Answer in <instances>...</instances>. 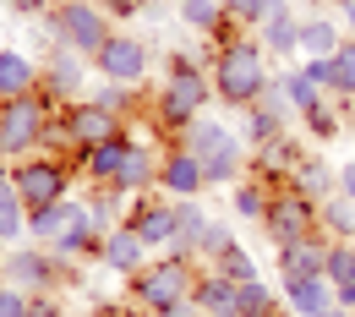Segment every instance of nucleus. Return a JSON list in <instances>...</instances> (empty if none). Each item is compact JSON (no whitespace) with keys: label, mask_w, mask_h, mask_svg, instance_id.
Segmentation results:
<instances>
[{"label":"nucleus","mask_w":355,"mask_h":317,"mask_svg":"<svg viewBox=\"0 0 355 317\" xmlns=\"http://www.w3.org/2000/svg\"><path fill=\"white\" fill-rule=\"evenodd\" d=\"M208 83H214V104H224V110H252L268 93V83H273L268 49L252 33H241L235 44H219L214 60H208Z\"/></svg>","instance_id":"f257e3e1"},{"label":"nucleus","mask_w":355,"mask_h":317,"mask_svg":"<svg viewBox=\"0 0 355 317\" xmlns=\"http://www.w3.org/2000/svg\"><path fill=\"white\" fill-rule=\"evenodd\" d=\"M197 268H202V263L186 257V252H159V257H148V263L126 279V301L142 307V312H170L180 301H191Z\"/></svg>","instance_id":"f03ea898"},{"label":"nucleus","mask_w":355,"mask_h":317,"mask_svg":"<svg viewBox=\"0 0 355 317\" xmlns=\"http://www.w3.org/2000/svg\"><path fill=\"white\" fill-rule=\"evenodd\" d=\"M55 98L44 88L22 93V98H0V159H28V153H44L49 132H55Z\"/></svg>","instance_id":"7ed1b4c3"},{"label":"nucleus","mask_w":355,"mask_h":317,"mask_svg":"<svg viewBox=\"0 0 355 317\" xmlns=\"http://www.w3.org/2000/svg\"><path fill=\"white\" fill-rule=\"evenodd\" d=\"M33 22H39V33H44L49 44H66V49H77V55H88V60L115 33V17L98 0H55L44 17H33Z\"/></svg>","instance_id":"20e7f679"},{"label":"nucleus","mask_w":355,"mask_h":317,"mask_svg":"<svg viewBox=\"0 0 355 317\" xmlns=\"http://www.w3.org/2000/svg\"><path fill=\"white\" fill-rule=\"evenodd\" d=\"M214 110V83H208V71L202 66H191V71H164V83L153 88V126L175 142L197 115H208Z\"/></svg>","instance_id":"39448f33"},{"label":"nucleus","mask_w":355,"mask_h":317,"mask_svg":"<svg viewBox=\"0 0 355 317\" xmlns=\"http://www.w3.org/2000/svg\"><path fill=\"white\" fill-rule=\"evenodd\" d=\"M0 268H6V284L28 290V295H66L77 284V263L55 257L49 246H33V241H17L0 252Z\"/></svg>","instance_id":"423d86ee"},{"label":"nucleus","mask_w":355,"mask_h":317,"mask_svg":"<svg viewBox=\"0 0 355 317\" xmlns=\"http://www.w3.org/2000/svg\"><path fill=\"white\" fill-rule=\"evenodd\" d=\"M11 186H17V197H22L28 208H44V203H55V197H71L77 164L60 159V153H28V159L11 164Z\"/></svg>","instance_id":"0eeeda50"},{"label":"nucleus","mask_w":355,"mask_h":317,"mask_svg":"<svg viewBox=\"0 0 355 317\" xmlns=\"http://www.w3.org/2000/svg\"><path fill=\"white\" fill-rule=\"evenodd\" d=\"M257 230L268 235V246L279 252V246H290V241H301V235L317 230V203L301 197L295 186H279V191H268V214Z\"/></svg>","instance_id":"6e6552de"},{"label":"nucleus","mask_w":355,"mask_h":317,"mask_svg":"<svg viewBox=\"0 0 355 317\" xmlns=\"http://www.w3.org/2000/svg\"><path fill=\"white\" fill-rule=\"evenodd\" d=\"M148 66H153V49L142 44L137 33H126V28H115L104 39V49L93 55V71L104 83H132V88H142L148 83Z\"/></svg>","instance_id":"1a4fd4ad"},{"label":"nucleus","mask_w":355,"mask_h":317,"mask_svg":"<svg viewBox=\"0 0 355 317\" xmlns=\"http://www.w3.org/2000/svg\"><path fill=\"white\" fill-rule=\"evenodd\" d=\"M88 77H93V60H88V55H77V49H66V44H44V60H39V88H44L55 104L83 98V93H88Z\"/></svg>","instance_id":"9d476101"},{"label":"nucleus","mask_w":355,"mask_h":317,"mask_svg":"<svg viewBox=\"0 0 355 317\" xmlns=\"http://www.w3.org/2000/svg\"><path fill=\"white\" fill-rule=\"evenodd\" d=\"M126 225L142 235L148 252H170L175 246V203L164 191H137L126 203Z\"/></svg>","instance_id":"9b49d317"},{"label":"nucleus","mask_w":355,"mask_h":317,"mask_svg":"<svg viewBox=\"0 0 355 317\" xmlns=\"http://www.w3.org/2000/svg\"><path fill=\"white\" fill-rule=\"evenodd\" d=\"M132 142H137V126L126 121V132H115L110 142L77 148V153H71V164H77V175H83L88 186H115L121 164H126V153H132Z\"/></svg>","instance_id":"f8f14e48"},{"label":"nucleus","mask_w":355,"mask_h":317,"mask_svg":"<svg viewBox=\"0 0 355 317\" xmlns=\"http://www.w3.org/2000/svg\"><path fill=\"white\" fill-rule=\"evenodd\" d=\"M301 137L284 132L273 137V142H263V148H246V175H257V181L268 186V191H279V186H290V170L301 164Z\"/></svg>","instance_id":"ddd939ff"},{"label":"nucleus","mask_w":355,"mask_h":317,"mask_svg":"<svg viewBox=\"0 0 355 317\" xmlns=\"http://www.w3.org/2000/svg\"><path fill=\"white\" fill-rule=\"evenodd\" d=\"M153 191H164L170 203H186V197H202L208 191V181H202V164L180 148V142H170L164 153H159V181H153Z\"/></svg>","instance_id":"4468645a"},{"label":"nucleus","mask_w":355,"mask_h":317,"mask_svg":"<svg viewBox=\"0 0 355 317\" xmlns=\"http://www.w3.org/2000/svg\"><path fill=\"white\" fill-rule=\"evenodd\" d=\"M148 257H153V252L142 246V235H137V230L126 225V219L104 230V246H98V263H104V268L115 273V279H132V273L142 268Z\"/></svg>","instance_id":"2eb2a0df"},{"label":"nucleus","mask_w":355,"mask_h":317,"mask_svg":"<svg viewBox=\"0 0 355 317\" xmlns=\"http://www.w3.org/2000/svg\"><path fill=\"white\" fill-rule=\"evenodd\" d=\"M175 142L191 159H214V153H230V148H246V137L235 132V126H224V115H197Z\"/></svg>","instance_id":"dca6fc26"},{"label":"nucleus","mask_w":355,"mask_h":317,"mask_svg":"<svg viewBox=\"0 0 355 317\" xmlns=\"http://www.w3.org/2000/svg\"><path fill=\"white\" fill-rule=\"evenodd\" d=\"M279 301L295 317H317L322 307H334V284L322 273H279Z\"/></svg>","instance_id":"f3484780"},{"label":"nucleus","mask_w":355,"mask_h":317,"mask_svg":"<svg viewBox=\"0 0 355 317\" xmlns=\"http://www.w3.org/2000/svg\"><path fill=\"white\" fill-rule=\"evenodd\" d=\"M257 44L268 49V60H290V55H301V11H295V0L273 6V11L263 17Z\"/></svg>","instance_id":"a211bd4d"},{"label":"nucleus","mask_w":355,"mask_h":317,"mask_svg":"<svg viewBox=\"0 0 355 317\" xmlns=\"http://www.w3.org/2000/svg\"><path fill=\"white\" fill-rule=\"evenodd\" d=\"M77 214H83V197H77V191H71V197H55L44 208H28V241H33V246H55Z\"/></svg>","instance_id":"6ab92c4d"},{"label":"nucleus","mask_w":355,"mask_h":317,"mask_svg":"<svg viewBox=\"0 0 355 317\" xmlns=\"http://www.w3.org/2000/svg\"><path fill=\"white\" fill-rule=\"evenodd\" d=\"M345 44V22L334 11H301V60H328Z\"/></svg>","instance_id":"aec40b11"},{"label":"nucleus","mask_w":355,"mask_h":317,"mask_svg":"<svg viewBox=\"0 0 355 317\" xmlns=\"http://www.w3.org/2000/svg\"><path fill=\"white\" fill-rule=\"evenodd\" d=\"M235 295H241V284H230L219 268H197V279H191V307L202 317H230L235 312Z\"/></svg>","instance_id":"412c9836"},{"label":"nucleus","mask_w":355,"mask_h":317,"mask_svg":"<svg viewBox=\"0 0 355 317\" xmlns=\"http://www.w3.org/2000/svg\"><path fill=\"white\" fill-rule=\"evenodd\" d=\"M328 246H334V241H328L322 230H311V235H301V241H290V246L273 252V268H279V273H322Z\"/></svg>","instance_id":"4be33fe9"},{"label":"nucleus","mask_w":355,"mask_h":317,"mask_svg":"<svg viewBox=\"0 0 355 317\" xmlns=\"http://www.w3.org/2000/svg\"><path fill=\"white\" fill-rule=\"evenodd\" d=\"M290 186H295L301 197H311V203H322V197L339 191V170H334L322 153H301V164L290 170Z\"/></svg>","instance_id":"5701e85b"},{"label":"nucleus","mask_w":355,"mask_h":317,"mask_svg":"<svg viewBox=\"0 0 355 317\" xmlns=\"http://www.w3.org/2000/svg\"><path fill=\"white\" fill-rule=\"evenodd\" d=\"M153 181H159V153L137 137L132 153H126V164H121V175H115V191L137 197V191H153Z\"/></svg>","instance_id":"b1692460"},{"label":"nucleus","mask_w":355,"mask_h":317,"mask_svg":"<svg viewBox=\"0 0 355 317\" xmlns=\"http://www.w3.org/2000/svg\"><path fill=\"white\" fill-rule=\"evenodd\" d=\"M39 93V60L22 49H0V98H22Z\"/></svg>","instance_id":"393cba45"},{"label":"nucleus","mask_w":355,"mask_h":317,"mask_svg":"<svg viewBox=\"0 0 355 317\" xmlns=\"http://www.w3.org/2000/svg\"><path fill=\"white\" fill-rule=\"evenodd\" d=\"M317 230H322L328 241H355V203L345 191H334V197L317 203Z\"/></svg>","instance_id":"a878e982"},{"label":"nucleus","mask_w":355,"mask_h":317,"mask_svg":"<svg viewBox=\"0 0 355 317\" xmlns=\"http://www.w3.org/2000/svg\"><path fill=\"white\" fill-rule=\"evenodd\" d=\"M328 98L355 104V39L345 33V44L328 55Z\"/></svg>","instance_id":"bb28decb"},{"label":"nucleus","mask_w":355,"mask_h":317,"mask_svg":"<svg viewBox=\"0 0 355 317\" xmlns=\"http://www.w3.org/2000/svg\"><path fill=\"white\" fill-rule=\"evenodd\" d=\"M88 98L98 110H110L115 121H132L137 110H142V88H132V83H104L98 77V88H88Z\"/></svg>","instance_id":"cd10ccee"},{"label":"nucleus","mask_w":355,"mask_h":317,"mask_svg":"<svg viewBox=\"0 0 355 317\" xmlns=\"http://www.w3.org/2000/svg\"><path fill=\"white\" fill-rule=\"evenodd\" d=\"M214 214L197 203V197H186V203H175V246L170 252H186V257H197V235H202V225H208Z\"/></svg>","instance_id":"c85d7f7f"},{"label":"nucleus","mask_w":355,"mask_h":317,"mask_svg":"<svg viewBox=\"0 0 355 317\" xmlns=\"http://www.w3.org/2000/svg\"><path fill=\"white\" fill-rule=\"evenodd\" d=\"M241 115H246V126H241V137H246V148H263V142H273V137L295 132V126H290L284 115H273V110H268L263 98H257L252 110H241Z\"/></svg>","instance_id":"c756f323"},{"label":"nucleus","mask_w":355,"mask_h":317,"mask_svg":"<svg viewBox=\"0 0 355 317\" xmlns=\"http://www.w3.org/2000/svg\"><path fill=\"white\" fill-rule=\"evenodd\" d=\"M235 312L241 317H279L284 312V301H279V284H268L263 279H252V284H241V295H235Z\"/></svg>","instance_id":"7c9ffc66"},{"label":"nucleus","mask_w":355,"mask_h":317,"mask_svg":"<svg viewBox=\"0 0 355 317\" xmlns=\"http://www.w3.org/2000/svg\"><path fill=\"white\" fill-rule=\"evenodd\" d=\"M175 17H180V28L202 33L208 44H214V33L224 28V6L219 0H175Z\"/></svg>","instance_id":"2f4dec72"},{"label":"nucleus","mask_w":355,"mask_h":317,"mask_svg":"<svg viewBox=\"0 0 355 317\" xmlns=\"http://www.w3.org/2000/svg\"><path fill=\"white\" fill-rule=\"evenodd\" d=\"M301 132H306L311 142H334V137H345V104H339V98H322L317 110L301 115Z\"/></svg>","instance_id":"473e14b6"},{"label":"nucleus","mask_w":355,"mask_h":317,"mask_svg":"<svg viewBox=\"0 0 355 317\" xmlns=\"http://www.w3.org/2000/svg\"><path fill=\"white\" fill-rule=\"evenodd\" d=\"M28 241V203L17 197V186H0V252Z\"/></svg>","instance_id":"72a5a7b5"},{"label":"nucleus","mask_w":355,"mask_h":317,"mask_svg":"<svg viewBox=\"0 0 355 317\" xmlns=\"http://www.w3.org/2000/svg\"><path fill=\"white\" fill-rule=\"evenodd\" d=\"M83 203H88V214H93V225L98 230H110V225H121L126 219V191H115V186H88L83 191Z\"/></svg>","instance_id":"f704fd0d"},{"label":"nucleus","mask_w":355,"mask_h":317,"mask_svg":"<svg viewBox=\"0 0 355 317\" xmlns=\"http://www.w3.org/2000/svg\"><path fill=\"white\" fill-rule=\"evenodd\" d=\"M230 208H235L241 219L263 225V214H268V186L257 181V175H241V181L230 186Z\"/></svg>","instance_id":"c9c22d12"},{"label":"nucleus","mask_w":355,"mask_h":317,"mask_svg":"<svg viewBox=\"0 0 355 317\" xmlns=\"http://www.w3.org/2000/svg\"><path fill=\"white\" fill-rule=\"evenodd\" d=\"M279 88H284V98L295 104V115H306V110H317V104L328 98V93L311 83V71H306V66H290V71L279 77Z\"/></svg>","instance_id":"e433bc0d"},{"label":"nucleus","mask_w":355,"mask_h":317,"mask_svg":"<svg viewBox=\"0 0 355 317\" xmlns=\"http://www.w3.org/2000/svg\"><path fill=\"white\" fill-rule=\"evenodd\" d=\"M214 268H219L224 279H230V284H252V279H263V268H257V257H252V252H246L241 241H230V246H224Z\"/></svg>","instance_id":"4c0bfd02"},{"label":"nucleus","mask_w":355,"mask_h":317,"mask_svg":"<svg viewBox=\"0 0 355 317\" xmlns=\"http://www.w3.org/2000/svg\"><path fill=\"white\" fill-rule=\"evenodd\" d=\"M230 241H235V230L214 214V219L202 225V235H197V263H202V268H214V263H219V252L230 246Z\"/></svg>","instance_id":"58836bf2"},{"label":"nucleus","mask_w":355,"mask_h":317,"mask_svg":"<svg viewBox=\"0 0 355 317\" xmlns=\"http://www.w3.org/2000/svg\"><path fill=\"white\" fill-rule=\"evenodd\" d=\"M219 6L241 22V28H263V17L273 11V6H284V0H219Z\"/></svg>","instance_id":"ea45409f"},{"label":"nucleus","mask_w":355,"mask_h":317,"mask_svg":"<svg viewBox=\"0 0 355 317\" xmlns=\"http://www.w3.org/2000/svg\"><path fill=\"white\" fill-rule=\"evenodd\" d=\"M0 317H28V290L0 284Z\"/></svg>","instance_id":"a19ab883"},{"label":"nucleus","mask_w":355,"mask_h":317,"mask_svg":"<svg viewBox=\"0 0 355 317\" xmlns=\"http://www.w3.org/2000/svg\"><path fill=\"white\" fill-rule=\"evenodd\" d=\"M28 317H66L60 295H28Z\"/></svg>","instance_id":"79ce46f5"},{"label":"nucleus","mask_w":355,"mask_h":317,"mask_svg":"<svg viewBox=\"0 0 355 317\" xmlns=\"http://www.w3.org/2000/svg\"><path fill=\"white\" fill-rule=\"evenodd\" d=\"M93 317H148L142 307H132V301H98L93 307Z\"/></svg>","instance_id":"37998d69"},{"label":"nucleus","mask_w":355,"mask_h":317,"mask_svg":"<svg viewBox=\"0 0 355 317\" xmlns=\"http://www.w3.org/2000/svg\"><path fill=\"white\" fill-rule=\"evenodd\" d=\"M98 6H104V11L115 17V22H126V17H137V11L148 6V0H98Z\"/></svg>","instance_id":"c03bdc74"},{"label":"nucleus","mask_w":355,"mask_h":317,"mask_svg":"<svg viewBox=\"0 0 355 317\" xmlns=\"http://www.w3.org/2000/svg\"><path fill=\"white\" fill-rule=\"evenodd\" d=\"M6 6H11L17 17H44V11L55 6V0H6Z\"/></svg>","instance_id":"a18cd8bd"},{"label":"nucleus","mask_w":355,"mask_h":317,"mask_svg":"<svg viewBox=\"0 0 355 317\" xmlns=\"http://www.w3.org/2000/svg\"><path fill=\"white\" fill-rule=\"evenodd\" d=\"M334 17L345 22V33L355 39V0H334Z\"/></svg>","instance_id":"49530a36"},{"label":"nucleus","mask_w":355,"mask_h":317,"mask_svg":"<svg viewBox=\"0 0 355 317\" xmlns=\"http://www.w3.org/2000/svg\"><path fill=\"white\" fill-rule=\"evenodd\" d=\"M334 307H350V312H355V279L334 284Z\"/></svg>","instance_id":"de8ad7c7"},{"label":"nucleus","mask_w":355,"mask_h":317,"mask_svg":"<svg viewBox=\"0 0 355 317\" xmlns=\"http://www.w3.org/2000/svg\"><path fill=\"white\" fill-rule=\"evenodd\" d=\"M339 191L355 203V159H350V164H339Z\"/></svg>","instance_id":"09e8293b"},{"label":"nucleus","mask_w":355,"mask_h":317,"mask_svg":"<svg viewBox=\"0 0 355 317\" xmlns=\"http://www.w3.org/2000/svg\"><path fill=\"white\" fill-rule=\"evenodd\" d=\"M301 66L311 71V83H317V88L328 93V60H301Z\"/></svg>","instance_id":"8fccbe9b"},{"label":"nucleus","mask_w":355,"mask_h":317,"mask_svg":"<svg viewBox=\"0 0 355 317\" xmlns=\"http://www.w3.org/2000/svg\"><path fill=\"white\" fill-rule=\"evenodd\" d=\"M148 317H202L191 301H180V307H170V312H148Z\"/></svg>","instance_id":"3c124183"},{"label":"nucleus","mask_w":355,"mask_h":317,"mask_svg":"<svg viewBox=\"0 0 355 317\" xmlns=\"http://www.w3.org/2000/svg\"><path fill=\"white\" fill-rule=\"evenodd\" d=\"M317 317H355V312H350V307H322Z\"/></svg>","instance_id":"603ef678"},{"label":"nucleus","mask_w":355,"mask_h":317,"mask_svg":"<svg viewBox=\"0 0 355 317\" xmlns=\"http://www.w3.org/2000/svg\"><path fill=\"white\" fill-rule=\"evenodd\" d=\"M0 186H11V159H0Z\"/></svg>","instance_id":"864d4df0"},{"label":"nucleus","mask_w":355,"mask_h":317,"mask_svg":"<svg viewBox=\"0 0 355 317\" xmlns=\"http://www.w3.org/2000/svg\"><path fill=\"white\" fill-rule=\"evenodd\" d=\"M301 6H306V11H322V6H328V0H301Z\"/></svg>","instance_id":"5fc2aeb1"},{"label":"nucleus","mask_w":355,"mask_h":317,"mask_svg":"<svg viewBox=\"0 0 355 317\" xmlns=\"http://www.w3.org/2000/svg\"><path fill=\"white\" fill-rule=\"evenodd\" d=\"M0 284H6V268H0Z\"/></svg>","instance_id":"6e6d98bb"},{"label":"nucleus","mask_w":355,"mask_h":317,"mask_svg":"<svg viewBox=\"0 0 355 317\" xmlns=\"http://www.w3.org/2000/svg\"><path fill=\"white\" fill-rule=\"evenodd\" d=\"M279 317H295V312H279Z\"/></svg>","instance_id":"4d7b16f0"},{"label":"nucleus","mask_w":355,"mask_h":317,"mask_svg":"<svg viewBox=\"0 0 355 317\" xmlns=\"http://www.w3.org/2000/svg\"><path fill=\"white\" fill-rule=\"evenodd\" d=\"M230 317H241V312H230Z\"/></svg>","instance_id":"13d9d810"}]
</instances>
